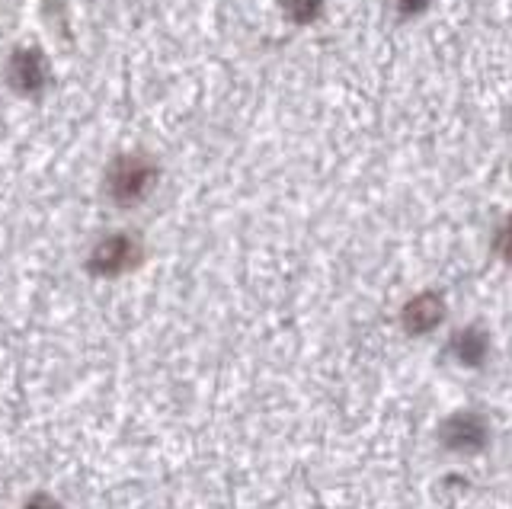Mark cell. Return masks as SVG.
Returning a JSON list of instances; mask_svg holds the SVG:
<instances>
[{
	"instance_id": "6da1fadb",
	"label": "cell",
	"mask_w": 512,
	"mask_h": 509,
	"mask_svg": "<svg viewBox=\"0 0 512 509\" xmlns=\"http://www.w3.org/2000/svg\"><path fill=\"white\" fill-rule=\"evenodd\" d=\"M26 509H61L52 497H45V493H39V497H32L29 503H26Z\"/></svg>"
}]
</instances>
